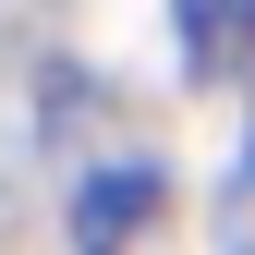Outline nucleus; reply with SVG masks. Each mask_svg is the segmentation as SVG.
<instances>
[{"instance_id":"f257e3e1","label":"nucleus","mask_w":255,"mask_h":255,"mask_svg":"<svg viewBox=\"0 0 255 255\" xmlns=\"http://www.w3.org/2000/svg\"><path fill=\"white\" fill-rule=\"evenodd\" d=\"M134 219H158V170H146V158H134V170H98V182L73 195V243H85V255H122Z\"/></svg>"},{"instance_id":"f03ea898","label":"nucleus","mask_w":255,"mask_h":255,"mask_svg":"<svg viewBox=\"0 0 255 255\" xmlns=\"http://www.w3.org/2000/svg\"><path fill=\"white\" fill-rule=\"evenodd\" d=\"M170 24H182L195 73H243L255 61V0H170Z\"/></svg>"}]
</instances>
